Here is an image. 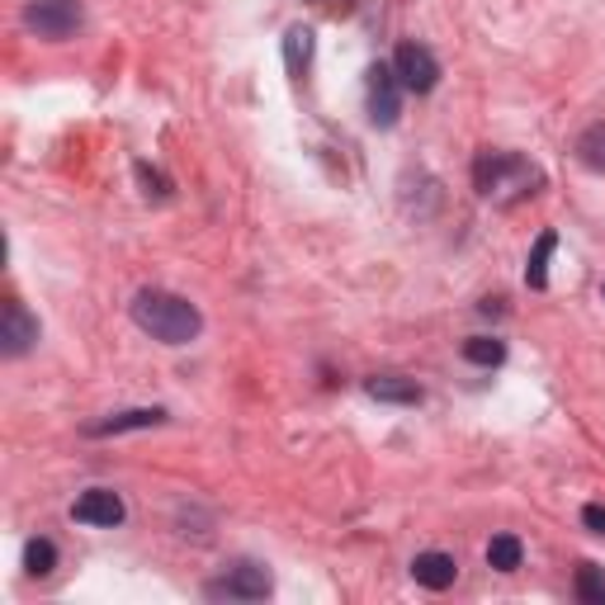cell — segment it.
<instances>
[{
  "mask_svg": "<svg viewBox=\"0 0 605 605\" xmlns=\"http://www.w3.org/2000/svg\"><path fill=\"white\" fill-rule=\"evenodd\" d=\"M133 322L161 345H190L204 331V312L171 289H142L133 298Z\"/></svg>",
  "mask_w": 605,
  "mask_h": 605,
  "instance_id": "1",
  "label": "cell"
},
{
  "mask_svg": "<svg viewBox=\"0 0 605 605\" xmlns=\"http://www.w3.org/2000/svg\"><path fill=\"white\" fill-rule=\"evenodd\" d=\"M392 71H398L402 85L416 90V95H431V90L441 85V62H435L431 48H421V43H402V48L392 53Z\"/></svg>",
  "mask_w": 605,
  "mask_h": 605,
  "instance_id": "6",
  "label": "cell"
},
{
  "mask_svg": "<svg viewBox=\"0 0 605 605\" xmlns=\"http://www.w3.org/2000/svg\"><path fill=\"white\" fill-rule=\"evenodd\" d=\"M454 572H459V563L441 549H426V553L412 558V578L426 586V592H445V586H454Z\"/></svg>",
  "mask_w": 605,
  "mask_h": 605,
  "instance_id": "9",
  "label": "cell"
},
{
  "mask_svg": "<svg viewBox=\"0 0 605 605\" xmlns=\"http://www.w3.org/2000/svg\"><path fill=\"white\" fill-rule=\"evenodd\" d=\"M138 175H142V185H147V194H157V199H165V194H171V190H165V180H161L157 171H151V165H138Z\"/></svg>",
  "mask_w": 605,
  "mask_h": 605,
  "instance_id": "19",
  "label": "cell"
},
{
  "mask_svg": "<svg viewBox=\"0 0 605 605\" xmlns=\"http://www.w3.org/2000/svg\"><path fill=\"white\" fill-rule=\"evenodd\" d=\"M284 62H289V71H294V76L308 71V62H312V28L294 24L289 34H284Z\"/></svg>",
  "mask_w": 605,
  "mask_h": 605,
  "instance_id": "13",
  "label": "cell"
},
{
  "mask_svg": "<svg viewBox=\"0 0 605 605\" xmlns=\"http://www.w3.org/2000/svg\"><path fill=\"white\" fill-rule=\"evenodd\" d=\"M24 568H28V578H48V572L57 568L53 539H28L24 544Z\"/></svg>",
  "mask_w": 605,
  "mask_h": 605,
  "instance_id": "15",
  "label": "cell"
},
{
  "mask_svg": "<svg viewBox=\"0 0 605 605\" xmlns=\"http://www.w3.org/2000/svg\"><path fill=\"white\" fill-rule=\"evenodd\" d=\"M473 185L488 204L511 208V204L529 199V194L544 185V175H539V165H529L516 151H482L473 165Z\"/></svg>",
  "mask_w": 605,
  "mask_h": 605,
  "instance_id": "2",
  "label": "cell"
},
{
  "mask_svg": "<svg viewBox=\"0 0 605 605\" xmlns=\"http://www.w3.org/2000/svg\"><path fill=\"white\" fill-rule=\"evenodd\" d=\"M578 596L592 601V605H605V572L601 568H582L578 572Z\"/></svg>",
  "mask_w": 605,
  "mask_h": 605,
  "instance_id": "18",
  "label": "cell"
},
{
  "mask_svg": "<svg viewBox=\"0 0 605 605\" xmlns=\"http://www.w3.org/2000/svg\"><path fill=\"white\" fill-rule=\"evenodd\" d=\"M582 525L596 529V535H605V506H586V511H582Z\"/></svg>",
  "mask_w": 605,
  "mask_h": 605,
  "instance_id": "20",
  "label": "cell"
},
{
  "mask_svg": "<svg viewBox=\"0 0 605 605\" xmlns=\"http://www.w3.org/2000/svg\"><path fill=\"white\" fill-rule=\"evenodd\" d=\"M270 572L261 568V563H232L227 568V578H218L214 586H208V596H227V601H261V596H270Z\"/></svg>",
  "mask_w": 605,
  "mask_h": 605,
  "instance_id": "7",
  "label": "cell"
},
{
  "mask_svg": "<svg viewBox=\"0 0 605 605\" xmlns=\"http://www.w3.org/2000/svg\"><path fill=\"white\" fill-rule=\"evenodd\" d=\"M521 558H525V549H521L516 535H496V539L488 544V563H492L496 572H516Z\"/></svg>",
  "mask_w": 605,
  "mask_h": 605,
  "instance_id": "14",
  "label": "cell"
},
{
  "mask_svg": "<svg viewBox=\"0 0 605 605\" xmlns=\"http://www.w3.org/2000/svg\"><path fill=\"white\" fill-rule=\"evenodd\" d=\"M34 341H38V317L20 298H5V308H0V351L10 359H20L34 351Z\"/></svg>",
  "mask_w": 605,
  "mask_h": 605,
  "instance_id": "5",
  "label": "cell"
},
{
  "mask_svg": "<svg viewBox=\"0 0 605 605\" xmlns=\"http://www.w3.org/2000/svg\"><path fill=\"white\" fill-rule=\"evenodd\" d=\"M20 20L43 43H67L85 24V10H81V0H28Z\"/></svg>",
  "mask_w": 605,
  "mask_h": 605,
  "instance_id": "3",
  "label": "cell"
},
{
  "mask_svg": "<svg viewBox=\"0 0 605 605\" xmlns=\"http://www.w3.org/2000/svg\"><path fill=\"white\" fill-rule=\"evenodd\" d=\"M71 516L81 521V525H104V529H114V525H124V502H118V492L110 488H90L76 496V506H71Z\"/></svg>",
  "mask_w": 605,
  "mask_h": 605,
  "instance_id": "8",
  "label": "cell"
},
{
  "mask_svg": "<svg viewBox=\"0 0 605 605\" xmlns=\"http://www.w3.org/2000/svg\"><path fill=\"white\" fill-rule=\"evenodd\" d=\"M365 392H369V398H378V402H407V407L421 402V388L412 384V378H398V374H378V378H369Z\"/></svg>",
  "mask_w": 605,
  "mask_h": 605,
  "instance_id": "11",
  "label": "cell"
},
{
  "mask_svg": "<svg viewBox=\"0 0 605 605\" xmlns=\"http://www.w3.org/2000/svg\"><path fill=\"white\" fill-rule=\"evenodd\" d=\"M464 359H473V365L492 369V365H502V359H506V345L496 341V336H473V341L464 345Z\"/></svg>",
  "mask_w": 605,
  "mask_h": 605,
  "instance_id": "17",
  "label": "cell"
},
{
  "mask_svg": "<svg viewBox=\"0 0 605 605\" xmlns=\"http://www.w3.org/2000/svg\"><path fill=\"white\" fill-rule=\"evenodd\" d=\"M402 76L392 71V67H369L365 71V104H369V124L374 128H392L398 124V114H402Z\"/></svg>",
  "mask_w": 605,
  "mask_h": 605,
  "instance_id": "4",
  "label": "cell"
},
{
  "mask_svg": "<svg viewBox=\"0 0 605 605\" xmlns=\"http://www.w3.org/2000/svg\"><path fill=\"white\" fill-rule=\"evenodd\" d=\"M553 247H558V237L553 232H539L535 251H529V265H525V284H529V289H544V284H549V255H553Z\"/></svg>",
  "mask_w": 605,
  "mask_h": 605,
  "instance_id": "12",
  "label": "cell"
},
{
  "mask_svg": "<svg viewBox=\"0 0 605 605\" xmlns=\"http://www.w3.org/2000/svg\"><path fill=\"white\" fill-rule=\"evenodd\" d=\"M165 412L161 407H138V412H118L110 421H95V426H85V435H118V431H147V426H161Z\"/></svg>",
  "mask_w": 605,
  "mask_h": 605,
  "instance_id": "10",
  "label": "cell"
},
{
  "mask_svg": "<svg viewBox=\"0 0 605 605\" xmlns=\"http://www.w3.org/2000/svg\"><path fill=\"white\" fill-rule=\"evenodd\" d=\"M578 157H582V165L586 171H605V124H592L578 138Z\"/></svg>",
  "mask_w": 605,
  "mask_h": 605,
  "instance_id": "16",
  "label": "cell"
}]
</instances>
